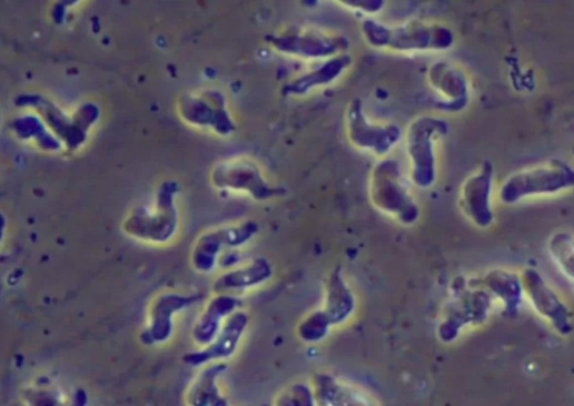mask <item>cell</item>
I'll return each instance as SVG.
<instances>
[{"label":"cell","instance_id":"277c9868","mask_svg":"<svg viewBox=\"0 0 574 406\" xmlns=\"http://www.w3.org/2000/svg\"><path fill=\"white\" fill-rule=\"evenodd\" d=\"M449 132V125L437 118L423 117L414 121L407 133V152L412 165V181L422 189L433 187L437 177L435 141Z\"/></svg>","mask_w":574,"mask_h":406},{"label":"cell","instance_id":"4fadbf2b","mask_svg":"<svg viewBox=\"0 0 574 406\" xmlns=\"http://www.w3.org/2000/svg\"><path fill=\"white\" fill-rule=\"evenodd\" d=\"M491 304L492 298L485 290H464L461 296L458 294L457 301L439 325V338L446 344L453 343L465 325L482 323L487 318Z\"/></svg>","mask_w":574,"mask_h":406},{"label":"cell","instance_id":"8fae6325","mask_svg":"<svg viewBox=\"0 0 574 406\" xmlns=\"http://www.w3.org/2000/svg\"><path fill=\"white\" fill-rule=\"evenodd\" d=\"M180 110L190 125L210 127L218 135L228 136L235 129L225 99L218 92L184 97Z\"/></svg>","mask_w":574,"mask_h":406},{"label":"cell","instance_id":"6da1fadb","mask_svg":"<svg viewBox=\"0 0 574 406\" xmlns=\"http://www.w3.org/2000/svg\"><path fill=\"white\" fill-rule=\"evenodd\" d=\"M362 28L365 40L373 47L395 52L444 51L454 43L452 30L439 24L409 22L387 27L374 20H366Z\"/></svg>","mask_w":574,"mask_h":406},{"label":"cell","instance_id":"603a6c76","mask_svg":"<svg viewBox=\"0 0 574 406\" xmlns=\"http://www.w3.org/2000/svg\"><path fill=\"white\" fill-rule=\"evenodd\" d=\"M314 397L318 405L327 406L363 405L364 403L353 389L340 384L327 373L315 376Z\"/></svg>","mask_w":574,"mask_h":406},{"label":"cell","instance_id":"2e32d148","mask_svg":"<svg viewBox=\"0 0 574 406\" xmlns=\"http://www.w3.org/2000/svg\"><path fill=\"white\" fill-rule=\"evenodd\" d=\"M241 305L239 299L229 295H218L209 305L195 325L194 339L199 346H207L212 343L220 331L221 320L236 313V308Z\"/></svg>","mask_w":574,"mask_h":406},{"label":"cell","instance_id":"7402d4cb","mask_svg":"<svg viewBox=\"0 0 574 406\" xmlns=\"http://www.w3.org/2000/svg\"><path fill=\"white\" fill-rule=\"evenodd\" d=\"M482 283L504 303L508 316L514 317L518 313L523 287L516 274L501 269L492 270L485 275Z\"/></svg>","mask_w":574,"mask_h":406},{"label":"cell","instance_id":"8992f818","mask_svg":"<svg viewBox=\"0 0 574 406\" xmlns=\"http://www.w3.org/2000/svg\"><path fill=\"white\" fill-rule=\"evenodd\" d=\"M347 137L356 148L370 151L376 156H386L402 140V128L389 125H376L366 118L363 101L357 99L349 105L346 112Z\"/></svg>","mask_w":574,"mask_h":406},{"label":"cell","instance_id":"5b68a950","mask_svg":"<svg viewBox=\"0 0 574 406\" xmlns=\"http://www.w3.org/2000/svg\"><path fill=\"white\" fill-rule=\"evenodd\" d=\"M178 190V184H164L157 194L155 212L137 214L127 220V234L155 242L169 241L177 234L179 225L178 209L175 206Z\"/></svg>","mask_w":574,"mask_h":406},{"label":"cell","instance_id":"484cf974","mask_svg":"<svg viewBox=\"0 0 574 406\" xmlns=\"http://www.w3.org/2000/svg\"><path fill=\"white\" fill-rule=\"evenodd\" d=\"M315 403L314 393H311V389L305 384L294 385L289 394L278 400V405L311 406L315 405Z\"/></svg>","mask_w":574,"mask_h":406},{"label":"cell","instance_id":"5bb4252c","mask_svg":"<svg viewBox=\"0 0 574 406\" xmlns=\"http://www.w3.org/2000/svg\"><path fill=\"white\" fill-rule=\"evenodd\" d=\"M493 166L485 161L481 170L471 176L462 187L461 206L467 217L478 227H489L494 221L491 206Z\"/></svg>","mask_w":574,"mask_h":406},{"label":"cell","instance_id":"ffe728a7","mask_svg":"<svg viewBox=\"0 0 574 406\" xmlns=\"http://www.w3.org/2000/svg\"><path fill=\"white\" fill-rule=\"evenodd\" d=\"M430 86L452 100L457 109L465 107L468 99V81L464 73L446 62H437L429 69Z\"/></svg>","mask_w":574,"mask_h":406},{"label":"cell","instance_id":"9a60e30c","mask_svg":"<svg viewBox=\"0 0 574 406\" xmlns=\"http://www.w3.org/2000/svg\"><path fill=\"white\" fill-rule=\"evenodd\" d=\"M198 300V296L175 294L158 297L151 308L150 327L142 335L144 343L147 345L166 343L172 335V317Z\"/></svg>","mask_w":574,"mask_h":406},{"label":"cell","instance_id":"9c48e42d","mask_svg":"<svg viewBox=\"0 0 574 406\" xmlns=\"http://www.w3.org/2000/svg\"><path fill=\"white\" fill-rule=\"evenodd\" d=\"M521 283L537 314L548 319L562 336L570 335L573 327L568 307L557 297L541 274L535 269H525Z\"/></svg>","mask_w":574,"mask_h":406},{"label":"cell","instance_id":"d4e9b609","mask_svg":"<svg viewBox=\"0 0 574 406\" xmlns=\"http://www.w3.org/2000/svg\"><path fill=\"white\" fill-rule=\"evenodd\" d=\"M551 254L556 264L572 279L573 275V239L567 234L555 235L550 242Z\"/></svg>","mask_w":574,"mask_h":406},{"label":"cell","instance_id":"ac0fdd59","mask_svg":"<svg viewBox=\"0 0 574 406\" xmlns=\"http://www.w3.org/2000/svg\"><path fill=\"white\" fill-rule=\"evenodd\" d=\"M326 288V304L323 311L333 327V325L345 323L353 316L356 308V299L353 290L349 289L344 280L339 268L331 271Z\"/></svg>","mask_w":574,"mask_h":406},{"label":"cell","instance_id":"e0dca14e","mask_svg":"<svg viewBox=\"0 0 574 406\" xmlns=\"http://www.w3.org/2000/svg\"><path fill=\"white\" fill-rule=\"evenodd\" d=\"M273 275L274 268L266 258H255L249 265L219 276L214 288L216 294L226 295L228 291L257 287L273 278Z\"/></svg>","mask_w":574,"mask_h":406},{"label":"cell","instance_id":"d6986e66","mask_svg":"<svg viewBox=\"0 0 574 406\" xmlns=\"http://www.w3.org/2000/svg\"><path fill=\"white\" fill-rule=\"evenodd\" d=\"M350 62H353V58L347 55L328 59L323 67L293 80L284 88V95L301 96L315 88L328 86L348 69Z\"/></svg>","mask_w":574,"mask_h":406},{"label":"cell","instance_id":"7c38bea8","mask_svg":"<svg viewBox=\"0 0 574 406\" xmlns=\"http://www.w3.org/2000/svg\"><path fill=\"white\" fill-rule=\"evenodd\" d=\"M249 317L245 313H234L222 325L219 334L210 345L199 351L187 353L184 363L190 367H199L231 357L248 327Z\"/></svg>","mask_w":574,"mask_h":406},{"label":"cell","instance_id":"3957f363","mask_svg":"<svg viewBox=\"0 0 574 406\" xmlns=\"http://www.w3.org/2000/svg\"><path fill=\"white\" fill-rule=\"evenodd\" d=\"M574 185V171L567 162L552 159L547 165L519 171L507 178L501 189V200L514 205L538 195H552Z\"/></svg>","mask_w":574,"mask_h":406},{"label":"cell","instance_id":"44dd1931","mask_svg":"<svg viewBox=\"0 0 574 406\" xmlns=\"http://www.w3.org/2000/svg\"><path fill=\"white\" fill-rule=\"evenodd\" d=\"M228 369L226 364L207 366L200 373L188 393V403L194 406H227L229 402L221 396L218 378Z\"/></svg>","mask_w":574,"mask_h":406},{"label":"cell","instance_id":"ba28073f","mask_svg":"<svg viewBox=\"0 0 574 406\" xmlns=\"http://www.w3.org/2000/svg\"><path fill=\"white\" fill-rule=\"evenodd\" d=\"M212 184L217 188L246 191L258 201L283 197L286 194L285 189L270 186L259 168L248 160L221 162L212 171Z\"/></svg>","mask_w":574,"mask_h":406},{"label":"cell","instance_id":"7a4b0ae2","mask_svg":"<svg viewBox=\"0 0 574 406\" xmlns=\"http://www.w3.org/2000/svg\"><path fill=\"white\" fill-rule=\"evenodd\" d=\"M370 198L380 212L393 216L404 225L416 224L420 208L409 194L400 165L385 159L374 168L370 180Z\"/></svg>","mask_w":574,"mask_h":406},{"label":"cell","instance_id":"30bf717a","mask_svg":"<svg viewBox=\"0 0 574 406\" xmlns=\"http://www.w3.org/2000/svg\"><path fill=\"white\" fill-rule=\"evenodd\" d=\"M259 231V225L247 221L243 225L228 227L204 235L197 242L191 256L194 267L200 273L214 270L217 257L225 247H241Z\"/></svg>","mask_w":574,"mask_h":406},{"label":"cell","instance_id":"52a82bcc","mask_svg":"<svg viewBox=\"0 0 574 406\" xmlns=\"http://www.w3.org/2000/svg\"><path fill=\"white\" fill-rule=\"evenodd\" d=\"M278 52L299 59H331L345 55L349 42L342 36H329L318 31H287L269 38Z\"/></svg>","mask_w":574,"mask_h":406},{"label":"cell","instance_id":"4316f807","mask_svg":"<svg viewBox=\"0 0 574 406\" xmlns=\"http://www.w3.org/2000/svg\"><path fill=\"white\" fill-rule=\"evenodd\" d=\"M346 7H349V8H354V9H359L364 12H369V13H376L378 12L383 7H385V4H383V2H374V0H372V2H343Z\"/></svg>","mask_w":574,"mask_h":406},{"label":"cell","instance_id":"cb8c5ba5","mask_svg":"<svg viewBox=\"0 0 574 406\" xmlns=\"http://www.w3.org/2000/svg\"><path fill=\"white\" fill-rule=\"evenodd\" d=\"M331 327L324 311H315L305 320H301L297 328V334L307 344H315L324 339Z\"/></svg>","mask_w":574,"mask_h":406}]
</instances>
